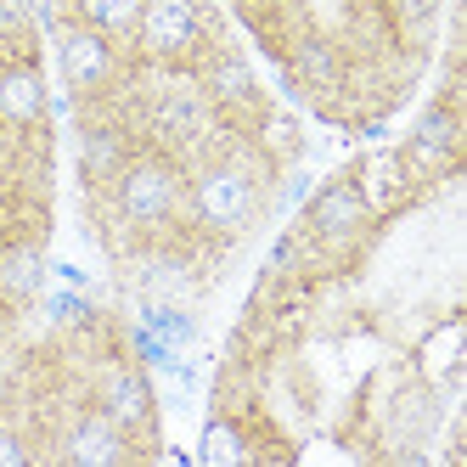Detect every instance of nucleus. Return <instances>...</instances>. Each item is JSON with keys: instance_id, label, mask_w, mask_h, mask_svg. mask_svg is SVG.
<instances>
[{"instance_id": "nucleus-7", "label": "nucleus", "mask_w": 467, "mask_h": 467, "mask_svg": "<svg viewBox=\"0 0 467 467\" xmlns=\"http://www.w3.org/2000/svg\"><path fill=\"white\" fill-rule=\"evenodd\" d=\"M51 119V90L35 57L0 62V130H35Z\"/></svg>"}, {"instance_id": "nucleus-1", "label": "nucleus", "mask_w": 467, "mask_h": 467, "mask_svg": "<svg viewBox=\"0 0 467 467\" xmlns=\"http://www.w3.org/2000/svg\"><path fill=\"white\" fill-rule=\"evenodd\" d=\"M220 23L203 0H141L130 57L152 62V68H197V57L220 46Z\"/></svg>"}, {"instance_id": "nucleus-11", "label": "nucleus", "mask_w": 467, "mask_h": 467, "mask_svg": "<svg viewBox=\"0 0 467 467\" xmlns=\"http://www.w3.org/2000/svg\"><path fill=\"white\" fill-rule=\"evenodd\" d=\"M23 462H40L35 440H28L17 422H0V467H23Z\"/></svg>"}, {"instance_id": "nucleus-6", "label": "nucleus", "mask_w": 467, "mask_h": 467, "mask_svg": "<svg viewBox=\"0 0 467 467\" xmlns=\"http://www.w3.org/2000/svg\"><path fill=\"white\" fill-rule=\"evenodd\" d=\"M349 181L360 186L366 214H372L378 225H389L394 214H406L417 197H422V192L406 181V163H400V152H394V147H372V152H360V158L349 163Z\"/></svg>"}, {"instance_id": "nucleus-10", "label": "nucleus", "mask_w": 467, "mask_h": 467, "mask_svg": "<svg viewBox=\"0 0 467 467\" xmlns=\"http://www.w3.org/2000/svg\"><path fill=\"white\" fill-rule=\"evenodd\" d=\"M406 141H422V147H440V152H462V108L451 102V96H433V102H422L417 124Z\"/></svg>"}, {"instance_id": "nucleus-12", "label": "nucleus", "mask_w": 467, "mask_h": 467, "mask_svg": "<svg viewBox=\"0 0 467 467\" xmlns=\"http://www.w3.org/2000/svg\"><path fill=\"white\" fill-rule=\"evenodd\" d=\"M6 338H12V310L0 305V349H6Z\"/></svg>"}, {"instance_id": "nucleus-9", "label": "nucleus", "mask_w": 467, "mask_h": 467, "mask_svg": "<svg viewBox=\"0 0 467 467\" xmlns=\"http://www.w3.org/2000/svg\"><path fill=\"white\" fill-rule=\"evenodd\" d=\"M197 462H209V467H243V462H254V440H248V428H243L237 417L209 411L203 440H197Z\"/></svg>"}, {"instance_id": "nucleus-8", "label": "nucleus", "mask_w": 467, "mask_h": 467, "mask_svg": "<svg viewBox=\"0 0 467 467\" xmlns=\"http://www.w3.org/2000/svg\"><path fill=\"white\" fill-rule=\"evenodd\" d=\"M62 17H74L96 35H108L113 46H130L136 35V17H141V0H62Z\"/></svg>"}, {"instance_id": "nucleus-4", "label": "nucleus", "mask_w": 467, "mask_h": 467, "mask_svg": "<svg viewBox=\"0 0 467 467\" xmlns=\"http://www.w3.org/2000/svg\"><path fill=\"white\" fill-rule=\"evenodd\" d=\"M192 74H197V85H203V96L214 102V113L231 119V124L248 136V119H254L259 102H265V96H259V79H254V62L231 46V40H220V46H209L203 57H197Z\"/></svg>"}, {"instance_id": "nucleus-5", "label": "nucleus", "mask_w": 467, "mask_h": 467, "mask_svg": "<svg viewBox=\"0 0 467 467\" xmlns=\"http://www.w3.org/2000/svg\"><path fill=\"white\" fill-rule=\"evenodd\" d=\"M298 225L316 231L321 243H349V237H372L378 231V220L366 214V197L349 181V170H338V175H327V181L310 186V197L298 203Z\"/></svg>"}, {"instance_id": "nucleus-2", "label": "nucleus", "mask_w": 467, "mask_h": 467, "mask_svg": "<svg viewBox=\"0 0 467 467\" xmlns=\"http://www.w3.org/2000/svg\"><path fill=\"white\" fill-rule=\"evenodd\" d=\"M108 197H113V209L136 225L141 237H158V231L186 209V170L170 152L141 147V152H130V163L113 175Z\"/></svg>"}, {"instance_id": "nucleus-3", "label": "nucleus", "mask_w": 467, "mask_h": 467, "mask_svg": "<svg viewBox=\"0 0 467 467\" xmlns=\"http://www.w3.org/2000/svg\"><path fill=\"white\" fill-rule=\"evenodd\" d=\"M40 17H46L51 40H57V62H62V85H68V96H74V102L102 96L119 79V68H124V51L108 35H96V28L62 17V12H40Z\"/></svg>"}]
</instances>
